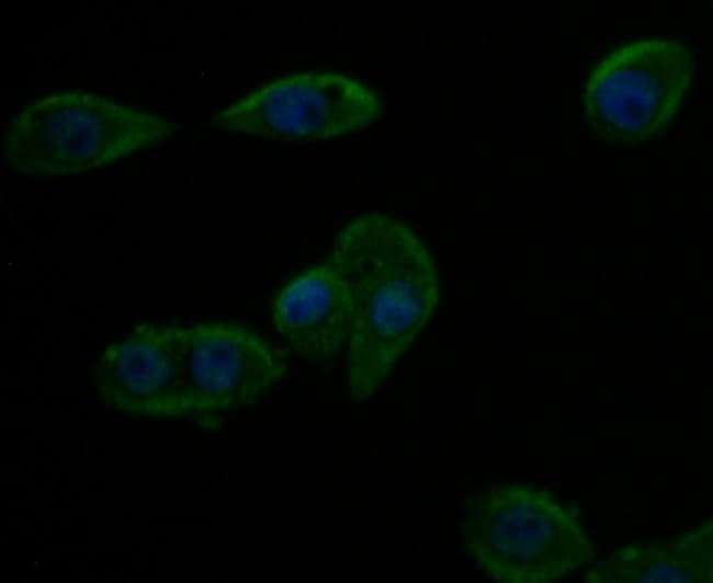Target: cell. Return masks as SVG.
Here are the masks:
<instances>
[{
  "label": "cell",
  "mask_w": 713,
  "mask_h": 583,
  "mask_svg": "<svg viewBox=\"0 0 713 583\" xmlns=\"http://www.w3.org/2000/svg\"><path fill=\"white\" fill-rule=\"evenodd\" d=\"M352 305L347 342V386L354 402L370 399L431 320L439 279L415 231L381 213L349 221L329 256Z\"/></svg>",
  "instance_id": "obj_1"
},
{
  "label": "cell",
  "mask_w": 713,
  "mask_h": 583,
  "mask_svg": "<svg viewBox=\"0 0 713 583\" xmlns=\"http://www.w3.org/2000/svg\"><path fill=\"white\" fill-rule=\"evenodd\" d=\"M461 542L465 555L499 583H550L592 561L595 546L578 513L548 489L507 482L467 496Z\"/></svg>",
  "instance_id": "obj_2"
},
{
  "label": "cell",
  "mask_w": 713,
  "mask_h": 583,
  "mask_svg": "<svg viewBox=\"0 0 713 583\" xmlns=\"http://www.w3.org/2000/svg\"><path fill=\"white\" fill-rule=\"evenodd\" d=\"M174 130L163 116L76 89L24 106L5 129L3 151L19 174L61 176L109 165Z\"/></svg>",
  "instance_id": "obj_3"
},
{
  "label": "cell",
  "mask_w": 713,
  "mask_h": 583,
  "mask_svg": "<svg viewBox=\"0 0 713 583\" xmlns=\"http://www.w3.org/2000/svg\"><path fill=\"white\" fill-rule=\"evenodd\" d=\"M693 71V55L678 39L654 37L616 47L586 79L582 103L589 128L614 147L656 138L678 114Z\"/></svg>",
  "instance_id": "obj_4"
},
{
  "label": "cell",
  "mask_w": 713,
  "mask_h": 583,
  "mask_svg": "<svg viewBox=\"0 0 713 583\" xmlns=\"http://www.w3.org/2000/svg\"><path fill=\"white\" fill-rule=\"evenodd\" d=\"M380 94L352 77L307 71L281 77L211 117L222 130L279 139L326 140L375 122Z\"/></svg>",
  "instance_id": "obj_5"
},
{
  "label": "cell",
  "mask_w": 713,
  "mask_h": 583,
  "mask_svg": "<svg viewBox=\"0 0 713 583\" xmlns=\"http://www.w3.org/2000/svg\"><path fill=\"white\" fill-rule=\"evenodd\" d=\"M185 416L254 404L286 373L282 354L238 324L179 328Z\"/></svg>",
  "instance_id": "obj_6"
},
{
  "label": "cell",
  "mask_w": 713,
  "mask_h": 583,
  "mask_svg": "<svg viewBox=\"0 0 713 583\" xmlns=\"http://www.w3.org/2000/svg\"><path fill=\"white\" fill-rule=\"evenodd\" d=\"M95 387L122 412L186 418L179 327L143 323L110 344L99 359Z\"/></svg>",
  "instance_id": "obj_7"
},
{
  "label": "cell",
  "mask_w": 713,
  "mask_h": 583,
  "mask_svg": "<svg viewBox=\"0 0 713 583\" xmlns=\"http://www.w3.org/2000/svg\"><path fill=\"white\" fill-rule=\"evenodd\" d=\"M273 322L304 359L326 365L337 356L349 339L352 305L346 282L330 258L280 290L273 304Z\"/></svg>",
  "instance_id": "obj_8"
},
{
  "label": "cell",
  "mask_w": 713,
  "mask_h": 583,
  "mask_svg": "<svg viewBox=\"0 0 713 583\" xmlns=\"http://www.w3.org/2000/svg\"><path fill=\"white\" fill-rule=\"evenodd\" d=\"M712 519L682 535L619 548L585 574L586 583H711Z\"/></svg>",
  "instance_id": "obj_9"
},
{
  "label": "cell",
  "mask_w": 713,
  "mask_h": 583,
  "mask_svg": "<svg viewBox=\"0 0 713 583\" xmlns=\"http://www.w3.org/2000/svg\"><path fill=\"white\" fill-rule=\"evenodd\" d=\"M687 288H689L691 290L689 293H702V286H698V285L692 286L691 285V286H687L686 289Z\"/></svg>",
  "instance_id": "obj_10"
}]
</instances>
